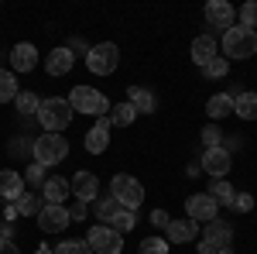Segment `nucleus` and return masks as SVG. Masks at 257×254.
<instances>
[{
  "label": "nucleus",
  "mask_w": 257,
  "mask_h": 254,
  "mask_svg": "<svg viewBox=\"0 0 257 254\" xmlns=\"http://www.w3.org/2000/svg\"><path fill=\"white\" fill-rule=\"evenodd\" d=\"M127 103H131L138 114H155V110H158V97H155L151 90H144V86H131V90H127Z\"/></svg>",
  "instance_id": "6ab92c4d"
},
{
  "label": "nucleus",
  "mask_w": 257,
  "mask_h": 254,
  "mask_svg": "<svg viewBox=\"0 0 257 254\" xmlns=\"http://www.w3.org/2000/svg\"><path fill=\"white\" fill-rule=\"evenodd\" d=\"M45 172H48V168H45V165H38V161H35V165H28V186H45Z\"/></svg>",
  "instance_id": "c9c22d12"
},
{
  "label": "nucleus",
  "mask_w": 257,
  "mask_h": 254,
  "mask_svg": "<svg viewBox=\"0 0 257 254\" xmlns=\"http://www.w3.org/2000/svg\"><path fill=\"white\" fill-rule=\"evenodd\" d=\"M21 193H24V176H21V172H14V168L0 172V199H7V203H18Z\"/></svg>",
  "instance_id": "a211bd4d"
},
{
  "label": "nucleus",
  "mask_w": 257,
  "mask_h": 254,
  "mask_svg": "<svg viewBox=\"0 0 257 254\" xmlns=\"http://www.w3.org/2000/svg\"><path fill=\"white\" fill-rule=\"evenodd\" d=\"M72 107H69V100L65 97H52V100H41L38 107V124L48 131V134H62L69 124H72Z\"/></svg>",
  "instance_id": "f03ea898"
},
{
  "label": "nucleus",
  "mask_w": 257,
  "mask_h": 254,
  "mask_svg": "<svg viewBox=\"0 0 257 254\" xmlns=\"http://www.w3.org/2000/svg\"><path fill=\"white\" fill-rule=\"evenodd\" d=\"M110 196L117 199L123 210H138L141 203H144V186H141L134 176L120 172V176H113V182H110Z\"/></svg>",
  "instance_id": "39448f33"
},
{
  "label": "nucleus",
  "mask_w": 257,
  "mask_h": 254,
  "mask_svg": "<svg viewBox=\"0 0 257 254\" xmlns=\"http://www.w3.org/2000/svg\"><path fill=\"white\" fill-rule=\"evenodd\" d=\"M0 254H21L14 240H0Z\"/></svg>",
  "instance_id": "a19ab883"
},
{
  "label": "nucleus",
  "mask_w": 257,
  "mask_h": 254,
  "mask_svg": "<svg viewBox=\"0 0 257 254\" xmlns=\"http://www.w3.org/2000/svg\"><path fill=\"white\" fill-rule=\"evenodd\" d=\"M226 72H230V62L223 59V55H216L209 65H202V76H206V79H223Z\"/></svg>",
  "instance_id": "7c9ffc66"
},
{
  "label": "nucleus",
  "mask_w": 257,
  "mask_h": 254,
  "mask_svg": "<svg viewBox=\"0 0 257 254\" xmlns=\"http://www.w3.org/2000/svg\"><path fill=\"white\" fill-rule=\"evenodd\" d=\"M165 237H168V244H189V240H196L199 237V223L196 220H172L168 227H165Z\"/></svg>",
  "instance_id": "f3484780"
},
{
  "label": "nucleus",
  "mask_w": 257,
  "mask_h": 254,
  "mask_svg": "<svg viewBox=\"0 0 257 254\" xmlns=\"http://www.w3.org/2000/svg\"><path fill=\"white\" fill-rule=\"evenodd\" d=\"M106 120H110V127H131V124L138 120V110H134L127 100H123V103H113V107H110Z\"/></svg>",
  "instance_id": "5701e85b"
},
{
  "label": "nucleus",
  "mask_w": 257,
  "mask_h": 254,
  "mask_svg": "<svg viewBox=\"0 0 257 254\" xmlns=\"http://www.w3.org/2000/svg\"><path fill=\"white\" fill-rule=\"evenodd\" d=\"M257 55V31L243 28V24H233L223 31V59H250Z\"/></svg>",
  "instance_id": "f257e3e1"
},
{
  "label": "nucleus",
  "mask_w": 257,
  "mask_h": 254,
  "mask_svg": "<svg viewBox=\"0 0 257 254\" xmlns=\"http://www.w3.org/2000/svg\"><path fill=\"white\" fill-rule=\"evenodd\" d=\"M65 48H69L72 55H76V52H82V55H89V45H86V41H79V38H72L69 45H65Z\"/></svg>",
  "instance_id": "ea45409f"
},
{
  "label": "nucleus",
  "mask_w": 257,
  "mask_h": 254,
  "mask_svg": "<svg viewBox=\"0 0 257 254\" xmlns=\"http://www.w3.org/2000/svg\"><path fill=\"white\" fill-rule=\"evenodd\" d=\"M206 114H209V120H223L233 114V97L230 93H216V97L206 100Z\"/></svg>",
  "instance_id": "4be33fe9"
},
{
  "label": "nucleus",
  "mask_w": 257,
  "mask_h": 254,
  "mask_svg": "<svg viewBox=\"0 0 257 254\" xmlns=\"http://www.w3.org/2000/svg\"><path fill=\"white\" fill-rule=\"evenodd\" d=\"M86 244H89V251L93 254H123V234H117L113 227H106V223H96V227H89V234H86Z\"/></svg>",
  "instance_id": "0eeeda50"
},
{
  "label": "nucleus",
  "mask_w": 257,
  "mask_h": 254,
  "mask_svg": "<svg viewBox=\"0 0 257 254\" xmlns=\"http://www.w3.org/2000/svg\"><path fill=\"white\" fill-rule=\"evenodd\" d=\"M233 210H237V213H250V210H254V196L250 193H237L233 196Z\"/></svg>",
  "instance_id": "e433bc0d"
},
{
  "label": "nucleus",
  "mask_w": 257,
  "mask_h": 254,
  "mask_svg": "<svg viewBox=\"0 0 257 254\" xmlns=\"http://www.w3.org/2000/svg\"><path fill=\"white\" fill-rule=\"evenodd\" d=\"M199 165H202V172H209L213 179H226L230 168H233V155H230L223 144H219V148H206Z\"/></svg>",
  "instance_id": "1a4fd4ad"
},
{
  "label": "nucleus",
  "mask_w": 257,
  "mask_h": 254,
  "mask_svg": "<svg viewBox=\"0 0 257 254\" xmlns=\"http://www.w3.org/2000/svg\"><path fill=\"white\" fill-rule=\"evenodd\" d=\"M72 220H69V210L59 206V203H45L38 213V230L41 234H62L65 227H69Z\"/></svg>",
  "instance_id": "9d476101"
},
{
  "label": "nucleus",
  "mask_w": 257,
  "mask_h": 254,
  "mask_svg": "<svg viewBox=\"0 0 257 254\" xmlns=\"http://www.w3.org/2000/svg\"><path fill=\"white\" fill-rule=\"evenodd\" d=\"M18 206H14V203H11V206H7V210H4V220H7V223H14V220H18Z\"/></svg>",
  "instance_id": "79ce46f5"
},
{
  "label": "nucleus",
  "mask_w": 257,
  "mask_h": 254,
  "mask_svg": "<svg viewBox=\"0 0 257 254\" xmlns=\"http://www.w3.org/2000/svg\"><path fill=\"white\" fill-rule=\"evenodd\" d=\"M69 220H86V203H76V206H69Z\"/></svg>",
  "instance_id": "58836bf2"
},
{
  "label": "nucleus",
  "mask_w": 257,
  "mask_h": 254,
  "mask_svg": "<svg viewBox=\"0 0 257 254\" xmlns=\"http://www.w3.org/2000/svg\"><path fill=\"white\" fill-rule=\"evenodd\" d=\"M206 193L216 199V206H233V196H237V189H233L226 179H213V186H209Z\"/></svg>",
  "instance_id": "393cba45"
},
{
  "label": "nucleus",
  "mask_w": 257,
  "mask_h": 254,
  "mask_svg": "<svg viewBox=\"0 0 257 254\" xmlns=\"http://www.w3.org/2000/svg\"><path fill=\"white\" fill-rule=\"evenodd\" d=\"M14 103H18V114H24V117H38L41 100L35 97V93H18V97H14Z\"/></svg>",
  "instance_id": "c85d7f7f"
},
{
  "label": "nucleus",
  "mask_w": 257,
  "mask_h": 254,
  "mask_svg": "<svg viewBox=\"0 0 257 254\" xmlns=\"http://www.w3.org/2000/svg\"><path fill=\"white\" fill-rule=\"evenodd\" d=\"M219 254H233V247H223V251H219Z\"/></svg>",
  "instance_id": "a18cd8bd"
},
{
  "label": "nucleus",
  "mask_w": 257,
  "mask_h": 254,
  "mask_svg": "<svg viewBox=\"0 0 257 254\" xmlns=\"http://www.w3.org/2000/svg\"><path fill=\"white\" fill-rule=\"evenodd\" d=\"M82 144H86V151H89V155H103V151L110 148V120L99 117L96 124L89 127V134H86Z\"/></svg>",
  "instance_id": "2eb2a0df"
},
{
  "label": "nucleus",
  "mask_w": 257,
  "mask_h": 254,
  "mask_svg": "<svg viewBox=\"0 0 257 254\" xmlns=\"http://www.w3.org/2000/svg\"><path fill=\"white\" fill-rule=\"evenodd\" d=\"M35 254H55V251H52V247H45V244H41V247H35Z\"/></svg>",
  "instance_id": "c03bdc74"
},
{
  "label": "nucleus",
  "mask_w": 257,
  "mask_h": 254,
  "mask_svg": "<svg viewBox=\"0 0 257 254\" xmlns=\"http://www.w3.org/2000/svg\"><path fill=\"white\" fill-rule=\"evenodd\" d=\"M141 254H168V240L165 237H148V240H141Z\"/></svg>",
  "instance_id": "72a5a7b5"
},
{
  "label": "nucleus",
  "mask_w": 257,
  "mask_h": 254,
  "mask_svg": "<svg viewBox=\"0 0 257 254\" xmlns=\"http://www.w3.org/2000/svg\"><path fill=\"white\" fill-rule=\"evenodd\" d=\"M72 193L69 189V179H62V176H55V179H45V186H41V199L45 203H65V196Z\"/></svg>",
  "instance_id": "412c9836"
},
{
  "label": "nucleus",
  "mask_w": 257,
  "mask_h": 254,
  "mask_svg": "<svg viewBox=\"0 0 257 254\" xmlns=\"http://www.w3.org/2000/svg\"><path fill=\"white\" fill-rule=\"evenodd\" d=\"M202 14H206V24H209V28H219V31L233 28V18H237V11H233L226 0H209Z\"/></svg>",
  "instance_id": "9b49d317"
},
{
  "label": "nucleus",
  "mask_w": 257,
  "mask_h": 254,
  "mask_svg": "<svg viewBox=\"0 0 257 254\" xmlns=\"http://www.w3.org/2000/svg\"><path fill=\"white\" fill-rule=\"evenodd\" d=\"M185 216L189 220H196V223H213L219 216V206L216 199L209 193H192L189 199H185Z\"/></svg>",
  "instance_id": "6e6552de"
},
{
  "label": "nucleus",
  "mask_w": 257,
  "mask_h": 254,
  "mask_svg": "<svg viewBox=\"0 0 257 254\" xmlns=\"http://www.w3.org/2000/svg\"><path fill=\"white\" fill-rule=\"evenodd\" d=\"M55 254H93V251H89L86 240H62L59 247H55Z\"/></svg>",
  "instance_id": "f704fd0d"
},
{
  "label": "nucleus",
  "mask_w": 257,
  "mask_h": 254,
  "mask_svg": "<svg viewBox=\"0 0 257 254\" xmlns=\"http://www.w3.org/2000/svg\"><path fill=\"white\" fill-rule=\"evenodd\" d=\"M199 137H202V144H206V148H219V144H223V137H226V134L219 131L216 124H206V127H202V134H199Z\"/></svg>",
  "instance_id": "473e14b6"
},
{
  "label": "nucleus",
  "mask_w": 257,
  "mask_h": 254,
  "mask_svg": "<svg viewBox=\"0 0 257 254\" xmlns=\"http://www.w3.org/2000/svg\"><path fill=\"white\" fill-rule=\"evenodd\" d=\"M31 155H35V161H38V165L52 168V165H59L62 158L69 155V141H65L62 134H48V131H45V134L31 144Z\"/></svg>",
  "instance_id": "20e7f679"
},
{
  "label": "nucleus",
  "mask_w": 257,
  "mask_h": 254,
  "mask_svg": "<svg viewBox=\"0 0 257 254\" xmlns=\"http://www.w3.org/2000/svg\"><path fill=\"white\" fill-rule=\"evenodd\" d=\"M18 206V213L21 216H38L41 213V206H45V199H41L38 193H21V199L14 203Z\"/></svg>",
  "instance_id": "a878e982"
},
{
  "label": "nucleus",
  "mask_w": 257,
  "mask_h": 254,
  "mask_svg": "<svg viewBox=\"0 0 257 254\" xmlns=\"http://www.w3.org/2000/svg\"><path fill=\"white\" fill-rule=\"evenodd\" d=\"M72 65H76V55L59 45V48H52L48 55H45V69H48V76H69L72 72Z\"/></svg>",
  "instance_id": "4468645a"
},
{
  "label": "nucleus",
  "mask_w": 257,
  "mask_h": 254,
  "mask_svg": "<svg viewBox=\"0 0 257 254\" xmlns=\"http://www.w3.org/2000/svg\"><path fill=\"white\" fill-rule=\"evenodd\" d=\"M65 100H69L72 114H93V117H106L110 114V100L99 90H93V86H76Z\"/></svg>",
  "instance_id": "7ed1b4c3"
},
{
  "label": "nucleus",
  "mask_w": 257,
  "mask_h": 254,
  "mask_svg": "<svg viewBox=\"0 0 257 254\" xmlns=\"http://www.w3.org/2000/svg\"><path fill=\"white\" fill-rule=\"evenodd\" d=\"M38 65V48L31 41H21L11 48V72H31Z\"/></svg>",
  "instance_id": "ddd939ff"
},
{
  "label": "nucleus",
  "mask_w": 257,
  "mask_h": 254,
  "mask_svg": "<svg viewBox=\"0 0 257 254\" xmlns=\"http://www.w3.org/2000/svg\"><path fill=\"white\" fill-rule=\"evenodd\" d=\"M120 65V48L113 41H103V45H93L89 55H86V69L96 72V76H110Z\"/></svg>",
  "instance_id": "423d86ee"
},
{
  "label": "nucleus",
  "mask_w": 257,
  "mask_h": 254,
  "mask_svg": "<svg viewBox=\"0 0 257 254\" xmlns=\"http://www.w3.org/2000/svg\"><path fill=\"white\" fill-rule=\"evenodd\" d=\"M233 114L237 117H243V120H257V93H237L233 97Z\"/></svg>",
  "instance_id": "b1692460"
},
{
  "label": "nucleus",
  "mask_w": 257,
  "mask_h": 254,
  "mask_svg": "<svg viewBox=\"0 0 257 254\" xmlns=\"http://www.w3.org/2000/svg\"><path fill=\"white\" fill-rule=\"evenodd\" d=\"M216 55H219V52H216V41H213V35H199V38L192 41V62H196L199 69H202V65H209Z\"/></svg>",
  "instance_id": "aec40b11"
},
{
  "label": "nucleus",
  "mask_w": 257,
  "mask_h": 254,
  "mask_svg": "<svg viewBox=\"0 0 257 254\" xmlns=\"http://www.w3.org/2000/svg\"><path fill=\"white\" fill-rule=\"evenodd\" d=\"M151 223H155V227H158V230H165V227H168V223H172V216L165 213V210H155V213H151Z\"/></svg>",
  "instance_id": "4c0bfd02"
},
{
  "label": "nucleus",
  "mask_w": 257,
  "mask_h": 254,
  "mask_svg": "<svg viewBox=\"0 0 257 254\" xmlns=\"http://www.w3.org/2000/svg\"><path fill=\"white\" fill-rule=\"evenodd\" d=\"M21 90H18V76L11 72V69H0V103H7V100H14Z\"/></svg>",
  "instance_id": "cd10ccee"
},
{
  "label": "nucleus",
  "mask_w": 257,
  "mask_h": 254,
  "mask_svg": "<svg viewBox=\"0 0 257 254\" xmlns=\"http://www.w3.org/2000/svg\"><path fill=\"white\" fill-rule=\"evenodd\" d=\"M69 189L76 196V203H93L99 196V179L93 176V172H76L72 182H69Z\"/></svg>",
  "instance_id": "f8f14e48"
},
{
  "label": "nucleus",
  "mask_w": 257,
  "mask_h": 254,
  "mask_svg": "<svg viewBox=\"0 0 257 254\" xmlns=\"http://www.w3.org/2000/svg\"><path fill=\"white\" fill-rule=\"evenodd\" d=\"M120 210H123V206H120L113 196H96V220H106V223H110Z\"/></svg>",
  "instance_id": "bb28decb"
},
{
  "label": "nucleus",
  "mask_w": 257,
  "mask_h": 254,
  "mask_svg": "<svg viewBox=\"0 0 257 254\" xmlns=\"http://www.w3.org/2000/svg\"><path fill=\"white\" fill-rule=\"evenodd\" d=\"M237 18H240L243 28H250V31H254V28H257V0H247V4L237 11Z\"/></svg>",
  "instance_id": "2f4dec72"
},
{
  "label": "nucleus",
  "mask_w": 257,
  "mask_h": 254,
  "mask_svg": "<svg viewBox=\"0 0 257 254\" xmlns=\"http://www.w3.org/2000/svg\"><path fill=\"white\" fill-rule=\"evenodd\" d=\"M196 254H219V251H216V247H209V244H199Z\"/></svg>",
  "instance_id": "37998d69"
},
{
  "label": "nucleus",
  "mask_w": 257,
  "mask_h": 254,
  "mask_svg": "<svg viewBox=\"0 0 257 254\" xmlns=\"http://www.w3.org/2000/svg\"><path fill=\"white\" fill-rule=\"evenodd\" d=\"M202 244H209V247H230L233 244V227L226 223V220H213V223H206V237H202Z\"/></svg>",
  "instance_id": "dca6fc26"
},
{
  "label": "nucleus",
  "mask_w": 257,
  "mask_h": 254,
  "mask_svg": "<svg viewBox=\"0 0 257 254\" xmlns=\"http://www.w3.org/2000/svg\"><path fill=\"white\" fill-rule=\"evenodd\" d=\"M134 223H138V216H134V210H120L106 227H113L117 234H127V230H134Z\"/></svg>",
  "instance_id": "c756f323"
}]
</instances>
